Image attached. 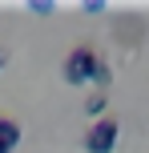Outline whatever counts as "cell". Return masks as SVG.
<instances>
[{"mask_svg":"<svg viewBox=\"0 0 149 153\" xmlns=\"http://www.w3.org/2000/svg\"><path fill=\"white\" fill-rule=\"evenodd\" d=\"M64 81L69 85H89L93 81L97 85V93H105L109 89V81H113V69L101 61V53H97L93 45H77L69 56H64Z\"/></svg>","mask_w":149,"mask_h":153,"instance_id":"cell-1","label":"cell"},{"mask_svg":"<svg viewBox=\"0 0 149 153\" xmlns=\"http://www.w3.org/2000/svg\"><path fill=\"white\" fill-rule=\"evenodd\" d=\"M117 137H121V121L117 117H97L89 125V133H85V149L89 153H113Z\"/></svg>","mask_w":149,"mask_h":153,"instance_id":"cell-2","label":"cell"},{"mask_svg":"<svg viewBox=\"0 0 149 153\" xmlns=\"http://www.w3.org/2000/svg\"><path fill=\"white\" fill-rule=\"evenodd\" d=\"M20 137H24V129L12 121V117L0 113V153H12L16 145H20Z\"/></svg>","mask_w":149,"mask_h":153,"instance_id":"cell-3","label":"cell"},{"mask_svg":"<svg viewBox=\"0 0 149 153\" xmlns=\"http://www.w3.org/2000/svg\"><path fill=\"white\" fill-rule=\"evenodd\" d=\"M85 109H89V113H93V117H101L105 109H109V93H89V101H85Z\"/></svg>","mask_w":149,"mask_h":153,"instance_id":"cell-4","label":"cell"},{"mask_svg":"<svg viewBox=\"0 0 149 153\" xmlns=\"http://www.w3.org/2000/svg\"><path fill=\"white\" fill-rule=\"evenodd\" d=\"M0 65H4V53H0Z\"/></svg>","mask_w":149,"mask_h":153,"instance_id":"cell-5","label":"cell"}]
</instances>
